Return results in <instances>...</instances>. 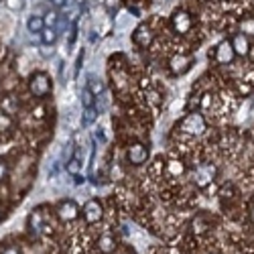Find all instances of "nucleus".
<instances>
[{
  "instance_id": "nucleus-1",
  "label": "nucleus",
  "mask_w": 254,
  "mask_h": 254,
  "mask_svg": "<svg viewBox=\"0 0 254 254\" xmlns=\"http://www.w3.org/2000/svg\"><path fill=\"white\" fill-rule=\"evenodd\" d=\"M179 130L187 136H201L205 132V118L201 114H187L181 124H179Z\"/></svg>"
},
{
  "instance_id": "nucleus-2",
  "label": "nucleus",
  "mask_w": 254,
  "mask_h": 254,
  "mask_svg": "<svg viewBox=\"0 0 254 254\" xmlns=\"http://www.w3.org/2000/svg\"><path fill=\"white\" fill-rule=\"evenodd\" d=\"M29 88H31V94L35 98H45L49 92H51V77L47 73H35L31 77V83H29Z\"/></svg>"
},
{
  "instance_id": "nucleus-3",
  "label": "nucleus",
  "mask_w": 254,
  "mask_h": 254,
  "mask_svg": "<svg viewBox=\"0 0 254 254\" xmlns=\"http://www.w3.org/2000/svg\"><path fill=\"white\" fill-rule=\"evenodd\" d=\"M171 27L177 35H187L193 27V20H191V14L185 12V10H175L173 16H171Z\"/></svg>"
},
{
  "instance_id": "nucleus-4",
  "label": "nucleus",
  "mask_w": 254,
  "mask_h": 254,
  "mask_svg": "<svg viewBox=\"0 0 254 254\" xmlns=\"http://www.w3.org/2000/svg\"><path fill=\"white\" fill-rule=\"evenodd\" d=\"M81 214L88 224H98L104 218V205L98 199H90V201H86V205H83Z\"/></svg>"
},
{
  "instance_id": "nucleus-5",
  "label": "nucleus",
  "mask_w": 254,
  "mask_h": 254,
  "mask_svg": "<svg viewBox=\"0 0 254 254\" xmlns=\"http://www.w3.org/2000/svg\"><path fill=\"white\" fill-rule=\"evenodd\" d=\"M146 159H149V149L142 142H134L126 149V161L130 165H142L146 163Z\"/></svg>"
},
{
  "instance_id": "nucleus-6",
  "label": "nucleus",
  "mask_w": 254,
  "mask_h": 254,
  "mask_svg": "<svg viewBox=\"0 0 254 254\" xmlns=\"http://www.w3.org/2000/svg\"><path fill=\"white\" fill-rule=\"evenodd\" d=\"M214 59H216V63H220V65H228V63H232L236 59V51L232 47L230 41H222V43L216 47Z\"/></svg>"
},
{
  "instance_id": "nucleus-7",
  "label": "nucleus",
  "mask_w": 254,
  "mask_h": 254,
  "mask_svg": "<svg viewBox=\"0 0 254 254\" xmlns=\"http://www.w3.org/2000/svg\"><path fill=\"white\" fill-rule=\"evenodd\" d=\"M57 216L63 220V222H75L77 216H79V207L75 205V201L71 199H65V201H61L59 207H57Z\"/></svg>"
},
{
  "instance_id": "nucleus-8",
  "label": "nucleus",
  "mask_w": 254,
  "mask_h": 254,
  "mask_svg": "<svg viewBox=\"0 0 254 254\" xmlns=\"http://www.w3.org/2000/svg\"><path fill=\"white\" fill-rule=\"evenodd\" d=\"M189 67H191V57L185 55V53H177L171 57V61H169V69H171V73H175V75L185 73Z\"/></svg>"
},
{
  "instance_id": "nucleus-9",
  "label": "nucleus",
  "mask_w": 254,
  "mask_h": 254,
  "mask_svg": "<svg viewBox=\"0 0 254 254\" xmlns=\"http://www.w3.org/2000/svg\"><path fill=\"white\" fill-rule=\"evenodd\" d=\"M153 39H155V33H153V29H151L149 25H140V27L134 31V35H132L134 45H138V47H142V49L149 47V45L153 43Z\"/></svg>"
},
{
  "instance_id": "nucleus-10",
  "label": "nucleus",
  "mask_w": 254,
  "mask_h": 254,
  "mask_svg": "<svg viewBox=\"0 0 254 254\" xmlns=\"http://www.w3.org/2000/svg\"><path fill=\"white\" fill-rule=\"evenodd\" d=\"M230 43H232V47H234L236 55H242V57L248 55V51H250V39L244 33H236L234 39H232Z\"/></svg>"
},
{
  "instance_id": "nucleus-11",
  "label": "nucleus",
  "mask_w": 254,
  "mask_h": 254,
  "mask_svg": "<svg viewBox=\"0 0 254 254\" xmlns=\"http://www.w3.org/2000/svg\"><path fill=\"white\" fill-rule=\"evenodd\" d=\"M165 173L173 179H179L183 173H185V163L183 161H177V159H171L167 165H165Z\"/></svg>"
},
{
  "instance_id": "nucleus-12",
  "label": "nucleus",
  "mask_w": 254,
  "mask_h": 254,
  "mask_svg": "<svg viewBox=\"0 0 254 254\" xmlns=\"http://www.w3.org/2000/svg\"><path fill=\"white\" fill-rule=\"evenodd\" d=\"M98 250L102 254H112L116 250V238L112 234H102L98 238Z\"/></svg>"
},
{
  "instance_id": "nucleus-13",
  "label": "nucleus",
  "mask_w": 254,
  "mask_h": 254,
  "mask_svg": "<svg viewBox=\"0 0 254 254\" xmlns=\"http://www.w3.org/2000/svg\"><path fill=\"white\" fill-rule=\"evenodd\" d=\"M41 228H43V214L37 209V211H33V214L29 216V230H31V234L39 236Z\"/></svg>"
},
{
  "instance_id": "nucleus-14",
  "label": "nucleus",
  "mask_w": 254,
  "mask_h": 254,
  "mask_svg": "<svg viewBox=\"0 0 254 254\" xmlns=\"http://www.w3.org/2000/svg\"><path fill=\"white\" fill-rule=\"evenodd\" d=\"M214 173H216V171H214V167H201L199 171L195 173V183L203 187L205 183H209L211 179H214Z\"/></svg>"
},
{
  "instance_id": "nucleus-15",
  "label": "nucleus",
  "mask_w": 254,
  "mask_h": 254,
  "mask_svg": "<svg viewBox=\"0 0 254 254\" xmlns=\"http://www.w3.org/2000/svg\"><path fill=\"white\" fill-rule=\"evenodd\" d=\"M211 226H209V220H207V216H197L193 222H191V230H193V234H205V232L209 230Z\"/></svg>"
},
{
  "instance_id": "nucleus-16",
  "label": "nucleus",
  "mask_w": 254,
  "mask_h": 254,
  "mask_svg": "<svg viewBox=\"0 0 254 254\" xmlns=\"http://www.w3.org/2000/svg\"><path fill=\"white\" fill-rule=\"evenodd\" d=\"M27 29H29V33H41V31L45 29V20H43V16H37V14L29 16V20H27Z\"/></svg>"
},
{
  "instance_id": "nucleus-17",
  "label": "nucleus",
  "mask_w": 254,
  "mask_h": 254,
  "mask_svg": "<svg viewBox=\"0 0 254 254\" xmlns=\"http://www.w3.org/2000/svg\"><path fill=\"white\" fill-rule=\"evenodd\" d=\"M41 33H43V43L45 45H53L55 41H57V31L53 27H47V29H43Z\"/></svg>"
},
{
  "instance_id": "nucleus-18",
  "label": "nucleus",
  "mask_w": 254,
  "mask_h": 254,
  "mask_svg": "<svg viewBox=\"0 0 254 254\" xmlns=\"http://www.w3.org/2000/svg\"><path fill=\"white\" fill-rule=\"evenodd\" d=\"M96 118H98V112H96L94 106H90V108L83 110V120H81V124H83V126H90Z\"/></svg>"
},
{
  "instance_id": "nucleus-19",
  "label": "nucleus",
  "mask_w": 254,
  "mask_h": 254,
  "mask_svg": "<svg viewBox=\"0 0 254 254\" xmlns=\"http://www.w3.org/2000/svg\"><path fill=\"white\" fill-rule=\"evenodd\" d=\"M88 90H90L94 96H100V94L104 92V83H102L100 79H96V77H90V81H88Z\"/></svg>"
},
{
  "instance_id": "nucleus-20",
  "label": "nucleus",
  "mask_w": 254,
  "mask_h": 254,
  "mask_svg": "<svg viewBox=\"0 0 254 254\" xmlns=\"http://www.w3.org/2000/svg\"><path fill=\"white\" fill-rule=\"evenodd\" d=\"M81 165H83V163H79V159H77V157H73V159H69V161H67L65 169H67V173H69V175H77V173L81 171Z\"/></svg>"
},
{
  "instance_id": "nucleus-21",
  "label": "nucleus",
  "mask_w": 254,
  "mask_h": 254,
  "mask_svg": "<svg viewBox=\"0 0 254 254\" xmlns=\"http://www.w3.org/2000/svg\"><path fill=\"white\" fill-rule=\"evenodd\" d=\"M83 106H86V108H90V106H94V94L86 88L83 90Z\"/></svg>"
},
{
  "instance_id": "nucleus-22",
  "label": "nucleus",
  "mask_w": 254,
  "mask_h": 254,
  "mask_svg": "<svg viewBox=\"0 0 254 254\" xmlns=\"http://www.w3.org/2000/svg\"><path fill=\"white\" fill-rule=\"evenodd\" d=\"M43 20H45L47 27H53V29H55V25H57V14H55V12H49L47 18H43Z\"/></svg>"
},
{
  "instance_id": "nucleus-23",
  "label": "nucleus",
  "mask_w": 254,
  "mask_h": 254,
  "mask_svg": "<svg viewBox=\"0 0 254 254\" xmlns=\"http://www.w3.org/2000/svg\"><path fill=\"white\" fill-rule=\"evenodd\" d=\"M8 126H10V118L4 116V114H0V130H6Z\"/></svg>"
},
{
  "instance_id": "nucleus-24",
  "label": "nucleus",
  "mask_w": 254,
  "mask_h": 254,
  "mask_svg": "<svg viewBox=\"0 0 254 254\" xmlns=\"http://www.w3.org/2000/svg\"><path fill=\"white\" fill-rule=\"evenodd\" d=\"M6 173H8V165H6V161L0 159V181L6 177Z\"/></svg>"
},
{
  "instance_id": "nucleus-25",
  "label": "nucleus",
  "mask_w": 254,
  "mask_h": 254,
  "mask_svg": "<svg viewBox=\"0 0 254 254\" xmlns=\"http://www.w3.org/2000/svg\"><path fill=\"white\" fill-rule=\"evenodd\" d=\"M49 2H51L53 6H57V8H61V6L67 4V0H49Z\"/></svg>"
},
{
  "instance_id": "nucleus-26",
  "label": "nucleus",
  "mask_w": 254,
  "mask_h": 254,
  "mask_svg": "<svg viewBox=\"0 0 254 254\" xmlns=\"http://www.w3.org/2000/svg\"><path fill=\"white\" fill-rule=\"evenodd\" d=\"M2 254H20L18 250H16V246H8V248H4V252Z\"/></svg>"
},
{
  "instance_id": "nucleus-27",
  "label": "nucleus",
  "mask_w": 254,
  "mask_h": 254,
  "mask_svg": "<svg viewBox=\"0 0 254 254\" xmlns=\"http://www.w3.org/2000/svg\"><path fill=\"white\" fill-rule=\"evenodd\" d=\"M8 6H10V8H18L20 2H18V0H8Z\"/></svg>"
},
{
  "instance_id": "nucleus-28",
  "label": "nucleus",
  "mask_w": 254,
  "mask_h": 254,
  "mask_svg": "<svg viewBox=\"0 0 254 254\" xmlns=\"http://www.w3.org/2000/svg\"><path fill=\"white\" fill-rule=\"evenodd\" d=\"M248 55H250V59L254 61V47H250V51H248Z\"/></svg>"
},
{
  "instance_id": "nucleus-29",
  "label": "nucleus",
  "mask_w": 254,
  "mask_h": 254,
  "mask_svg": "<svg viewBox=\"0 0 254 254\" xmlns=\"http://www.w3.org/2000/svg\"><path fill=\"white\" fill-rule=\"evenodd\" d=\"M250 218H252V222H254V207H252V211H250Z\"/></svg>"
},
{
  "instance_id": "nucleus-30",
  "label": "nucleus",
  "mask_w": 254,
  "mask_h": 254,
  "mask_svg": "<svg viewBox=\"0 0 254 254\" xmlns=\"http://www.w3.org/2000/svg\"><path fill=\"white\" fill-rule=\"evenodd\" d=\"M214 2H216V0H214Z\"/></svg>"
}]
</instances>
